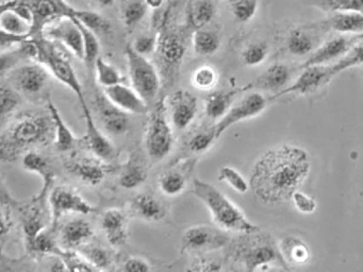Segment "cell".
<instances>
[{"instance_id":"6da1fadb","label":"cell","mask_w":363,"mask_h":272,"mask_svg":"<svg viewBox=\"0 0 363 272\" xmlns=\"http://www.w3.org/2000/svg\"><path fill=\"white\" fill-rule=\"evenodd\" d=\"M311 169L305 149L281 144L265 151L255 163L250 188L263 203L278 204L292 199Z\"/></svg>"},{"instance_id":"7a4b0ae2","label":"cell","mask_w":363,"mask_h":272,"mask_svg":"<svg viewBox=\"0 0 363 272\" xmlns=\"http://www.w3.org/2000/svg\"><path fill=\"white\" fill-rule=\"evenodd\" d=\"M233 248V261L247 271L269 269L271 267L291 270L284 261L279 244L269 232L261 230L252 233L243 234Z\"/></svg>"},{"instance_id":"3957f363","label":"cell","mask_w":363,"mask_h":272,"mask_svg":"<svg viewBox=\"0 0 363 272\" xmlns=\"http://www.w3.org/2000/svg\"><path fill=\"white\" fill-rule=\"evenodd\" d=\"M192 193L207 206L212 220L220 229L240 234L252 233L260 230L258 225L250 222L244 212L214 185L201 178H195Z\"/></svg>"},{"instance_id":"277c9868","label":"cell","mask_w":363,"mask_h":272,"mask_svg":"<svg viewBox=\"0 0 363 272\" xmlns=\"http://www.w3.org/2000/svg\"><path fill=\"white\" fill-rule=\"evenodd\" d=\"M55 131L52 117L28 114L18 117L1 138V159L12 161L25 148L43 144Z\"/></svg>"},{"instance_id":"5b68a950","label":"cell","mask_w":363,"mask_h":272,"mask_svg":"<svg viewBox=\"0 0 363 272\" xmlns=\"http://www.w3.org/2000/svg\"><path fill=\"white\" fill-rule=\"evenodd\" d=\"M167 118L164 100H160L150 113L145 132V148L148 157L158 162L167 157L173 149L174 136L171 123Z\"/></svg>"},{"instance_id":"8992f818","label":"cell","mask_w":363,"mask_h":272,"mask_svg":"<svg viewBox=\"0 0 363 272\" xmlns=\"http://www.w3.org/2000/svg\"><path fill=\"white\" fill-rule=\"evenodd\" d=\"M131 86L147 103L154 101L160 91V76L154 64L133 50L131 45L125 49Z\"/></svg>"},{"instance_id":"52a82bcc","label":"cell","mask_w":363,"mask_h":272,"mask_svg":"<svg viewBox=\"0 0 363 272\" xmlns=\"http://www.w3.org/2000/svg\"><path fill=\"white\" fill-rule=\"evenodd\" d=\"M38 46L40 49L39 60L52 72V76L60 81L65 86L69 87L79 101H84V95L82 83L78 79L75 69L72 66L71 62L65 59L61 53L50 42L52 40H38Z\"/></svg>"},{"instance_id":"ba28073f","label":"cell","mask_w":363,"mask_h":272,"mask_svg":"<svg viewBox=\"0 0 363 272\" xmlns=\"http://www.w3.org/2000/svg\"><path fill=\"white\" fill-rule=\"evenodd\" d=\"M229 244V236L220 227L196 225L188 227L182 234V252L203 254L220 250Z\"/></svg>"},{"instance_id":"9c48e42d","label":"cell","mask_w":363,"mask_h":272,"mask_svg":"<svg viewBox=\"0 0 363 272\" xmlns=\"http://www.w3.org/2000/svg\"><path fill=\"white\" fill-rule=\"evenodd\" d=\"M50 218L52 229H56L59 220L65 215L76 214L89 215L96 210V208L86 201L82 195L67 186H57L50 193Z\"/></svg>"},{"instance_id":"30bf717a","label":"cell","mask_w":363,"mask_h":272,"mask_svg":"<svg viewBox=\"0 0 363 272\" xmlns=\"http://www.w3.org/2000/svg\"><path fill=\"white\" fill-rule=\"evenodd\" d=\"M269 97H264L260 93H252L244 96L239 102L233 104L227 114L214 125L218 138L235 123L258 116L269 106Z\"/></svg>"},{"instance_id":"8fae6325","label":"cell","mask_w":363,"mask_h":272,"mask_svg":"<svg viewBox=\"0 0 363 272\" xmlns=\"http://www.w3.org/2000/svg\"><path fill=\"white\" fill-rule=\"evenodd\" d=\"M50 74L45 65L29 63L20 67L14 68L8 72L9 81L14 89L25 95H39L48 86Z\"/></svg>"},{"instance_id":"7c38bea8","label":"cell","mask_w":363,"mask_h":272,"mask_svg":"<svg viewBox=\"0 0 363 272\" xmlns=\"http://www.w3.org/2000/svg\"><path fill=\"white\" fill-rule=\"evenodd\" d=\"M45 36L48 40L65 45L78 59H84V35L75 19L69 15L60 18L58 23L48 26Z\"/></svg>"},{"instance_id":"4fadbf2b","label":"cell","mask_w":363,"mask_h":272,"mask_svg":"<svg viewBox=\"0 0 363 272\" xmlns=\"http://www.w3.org/2000/svg\"><path fill=\"white\" fill-rule=\"evenodd\" d=\"M331 80L329 74V66H310L303 68V72L299 74L298 78L295 80L293 84L289 85L286 89H282L279 93L269 97L271 102L275 101L282 96L290 95V94H310L315 91L316 89L327 84Z\"/></svg>"},{"instance_id":"5bb4252c","label":"cell","mask_w":363,"mask_h":272,"mask_svg":"<svg viewBox=\"0 0 363 272\" xmlns=\"http://www.w3.org/2000/svg\"><path fill=\"white\" fill-rule=\"evenodd\" d=\"M169 120L177 130H186L197 115V98L190 91H175L169 101Z\"/></svg>"},{"instance_id":"9a60e30c","label":"cell","mask_w":363,"mask_h":272,"mask_svg":"<svg viewBox=\"0 0 363 272\" xmlns=\"http://www.w3.org/2000/svg\"><path fill=\"white\" fill-rule=\"evenodd\" d=\"M196 159H189L175 164L159 176L158 186L167 197H177L184 191L189 176L194 169Z\"/></svg>"},{"instance_id":"2e32d148","label":"cell","mask_w":363,"mask_h":272,"mask_svg":"<svg viewBox=\"0 0 363 272\" xmlns=\"http://www.w3.org/2000/svg\"><path fill=\"white\" fill-rule=\"evenodd\" d=\"M80 104H82L84 121H86V134H84V140L86 147L91 152L94 153L99 159H111L114 154L113 144L97 127L86 100L80 101Z\"/></svg>"},{"instance_id":"e0dca14e","label":"cell","mask_w":363,"mask_h":272,"mask_svg":"<svg viewBox=\"0 0 363 272\" xmlns=\"http://www.w3.org/2000/svg\"><path fill=\"white\" fill-rule=\"evenodd\" d=\"M105 96L112 104L128 114L142 115L147 112L148 103L135 91L124 83L106 87Z\"/></svg>"},{"instance_id":"ac0fdd59","label":"cell","mask_w":363,"mask_h":272,"mask_svg":"<svg viewBox=\"0 0 363 272\" xmlns=\"http://www.w3.org/2000/svg\"><path fill=\"white\" fill-rule=\"evenodd\" d=\"M354 38L350 40L345 36L340 35L337 38H330L320 45L307 60L299 66L301 69L310 67V66L327 65L330 62L337 61L341 59L352 47V42Z\"/></svg>"},{"instance_id":"d6986e66","label":"cell","mask_w":363,"mask_h":272,"mask_svg":"<svg viewBox=\"0 0 363 272\" xmlns=\"http://www.w3.org/2000/svg\"><path fill=\"white\" fill-rule=\"evenodd\" d=\"M101 229L108 242L113 246H122L128 240V218L120 208H108L101 217Z\"/></svg>"},{"instance_id":"ffe728a7","label":"cell","mask_w":363,"mask_h":272,"mask_svg":"<svg viewBox=\"0 0 363 272\" xmlns=\"http://www.w3.org/2000/svg\"><path fill=\"white\" fill-rule=\"evenodd\" d=\"M130 214L135 218L148 222H158L165 218L167 208L162 201L152 193H140L129 203Z\"/></svg>"},{"instance_id":"44dd1931","label":"cell","mask_w":363,"mask_h":272,"mask_svg":"<svg viewBox=\"0 0 363 272\" xmlns=\"http://www.w3.org/2000/svg\"><path fill=\"white\" fill-rule=\"evenodd\" d=\"M292 76V69L286 64L276 63L269 66L256 80L247 84L248 89L275 91L276 94L286 89Z\"/></svg>"},{"instance_id":"7402d4cb","label":"cell","mask_w":363,"mask_h":272,"mask_svg":"<svg viewBox=\"0 0 363 272\" xmlns=\"http://www.w3.org/2000/svg\"><path fill=\"white\" fill-rule=\"evenodd\" d=\"M23 167L30 172H35L42 178V189L35 202L42 201L52 191L55 182V170L48 159L40 153L30 151L23 157Z\"/></svg>"},{"instance_id":"603a6c76","label":"cell","mask_w":363,"mask_h":272,"mask_svg":"<svg viewBox=\"0 0 363 272\" xmlns=\"http://www.w3.org/2000/svg\"><path fill=\"white\" fill-rule=\"evenodd\" d=\"M320 28L325 31L337 32L341 34L363 33V13L357 11L331 13L329 18L320 23Z\"/></svg>"},{"instance_id":"cb8c5ba5","label":"cell","mask_w":363,"mask_h":272,"mask_svg":"<svg viewBox=\"0 0 363 272\" xmlns=\"http://www.w3.org/2000/svg\"><path fill=\"white\" fill-rule=\"evenodd\" d=\"M250 91L247 84L228 91H216L207 96L205 100V113L213 120H220L233 106V100L239 94Z\"/></svg>"},{"instance_id":"d4e9b609","label":"cell","mask_w":363,"mask_h":272,"mask_svg":"<svg viewBox=\"0 0 363 272\" xmlns=\"http://www.w3.org/2000/svg\"><path fill=\"white\" fill-rule=\"evenodd\" d=\"M94 236L92 225L84 219L69 221L61 230V242L67 248H82Z\"/></svg>"},{"instance_id":"484cf974","label":"cell","mask_w":363,"mask_h":272,"mask_svg":"<svg viewBox=\"0 0 363 272\" xmlns=\"http://www.w3.org/2000/svg\"><path fill=\"white\" fill-rule=\"evenodd\" d=\"M318 47V38L310 28H296L289 33L286 49L294 57L311 55Z\"/></svg>"},{"instance_id":"4316f807","label":"cell","mask_w":363,"mask_h":272,"mask_svg":"<svg viewBox=\"0 0 363 272\" xmlns=\"http://www.w3.org/2000/svg\"><path fill=\"white\" fill-rule=\"evenodd\" d=\"M48 108L52 123H54L55 147L62 152L72 150L77 144V137L74 135L73 132L61 116L60 110H58L56 104L52 101L50 98H48Z\"/></svg>"},{"instance_id":"83f0119b","label":"cell","mask_w":363,"mask_h":272,"mask_svg":"<svg viewBox=\"0 0 363 272\" xmlns=\"http://www.w3.org/2000/svg\"><path fill=\"white\" fill-rule=\"evenodd\" d=\"M108 100V99H107ZM101 123L108 133L113 135H123L128 131V113L118 108L108 100L107 103H101L99 108Z\"/></svg>"},{"instance_id":"f1b7e54d","label":"cell","mask_w":363,"mask_h":272,"mask_svg":"<svg viewBox=\"0 0 363 272\" xmlns=\"http://www.w3.org/2000/svg\"><path fill=\"white\" fill-rule=\"evenodd\" d=\"M35 11V26H48V23L54 21L59 17L69 16L71 12V8L65 4V0H38L33 6Z\"/></svg>"},{"instance_id":"f546056e","label":"cell","mask_w":363,"mask_h":272,"mask_svg":"<svg viewBox=\"0 0 363 272\" xmlns=\"http://www.w3.org/2000/svg\"><path fill=\"white\" fill-rule=\"evenodd\" d=\"M69 170L76 178L93 186L101 184L106 174L105 167L101 163L89 159L73 162L69 164Z\"/></svg>"},{"instance_id":"4dcf8cb0","label":"cell","mask_w":363,"mask_h":272,"mask_svg":"<svg viewBox=\"0 0 363 272\" xmlns=\"http://www.w3.org/2000/svg\"><path fill=\"white\" fill-rule=\"evenodd\" d=\"M280 251L284 261L291 265H305L311 259V251L308 244L295 236L284 238L279 244Z\"/></svg>"},{"instance_id":"1f68e13d","label":"cell","mask_w":363,"mask_h":272,"mask_svg":"<svg viewBox=\"0 0 363 272\" xmlns=\"http://www.w3.org/2000/svg\"><path fill=\"white\" fill-rule=\"evenodd\" d=\"M147 170L144 167L143 164L139 162L137 157H130L121 169L118 174V184L123 188L131 191L141 186L147 180Z\"/></svg>"},{"instance_id":"d6a6232c","label":"cell","mask_w":363,"mask_h":272,"mask_svg":"<svg viewBox=\"0 0 363 272\" xmlns=\"http://www.w3.org/2000/svg\"><path fill=\"white\" fill-rule=\"evenodd\" d=\"M157 49L161 60L169 66L179 65L186 52L184 42L175 34H167L160 38Z\"/></svg>"},{"instance_id":"836d02e7","label":"cell","mask_w":363,"mask_h":272,"mask_svg":"<svg viewBox=\"0 0 363 272\" xmlns=\"http://www.w3.org/2000/svg\"><path fill=\"white\" fill-rule=\"evenodd\" d=\"M192 42L195 53L207 57V55H212L218 52L222 40H220V34L216 30L203 27L195 30L193 33Z\"/></svg>"},{"instance_id":"e575fe53","label":"cell","mask_w":363,"mask_h":272,"mask_svg":"<svg viewBox=\"0 0 363 272\" xmlns=\"http://www.w3.org/2000/svg\"><path fill=\"white\" fill-rule=\"evenodd\" d=\"M33 26L23 19L9 8H3L0 13V32L16 34L20 36H28L33 32Z\"/></svg>"},{"instance_id":"d590c367","label":"cell","mask_w":363,"mask_h":272,"mask_svg":"<svg viewBox=\"0 0 363 272\" xmlns=\"http://www.w3.org/2000/svg\"><path fill=\"white\" fill-rule=\"evenodd\" d=\"M216 15V6L211 0H194L189 10V18L195 30L207 27Z\"/></svg>"},{"instance_id":"8d00e7d4","label":"cell","mask_w":363,"mask_h":272,"mask_svg":"<svg viewBox=\"0 0 363 272\" xmlns=\"http://www.w3.org/2000/svg\"><path fill=\"white\" fill-rule=\"evenodd\" d=\"M23 232H24L25 244L27 250L30 252L33 242L40 233L45 229V223L42 220L41 212L39 208H33L29 212H25L23 217Z\"/></svg>"},{"instance_id":"74e56055","label":"cell","mask_w":363,"mask_h":272,"mask_svg":"<svg viewBox=\"0 0 363 272\" xmlns=\"http://www.w3.org/2000/svg\"><path fill=\"white\" fill-rule=\"evenodd\" d=\"M303 1L324 12L357 11V12L363 13V0H303Z\"/></svg>"},{"instance_id":"f35d334b","label":"cell","mask_w":363,"mask_h":272,"mask_svg":"<svg viewBox=\"0 0 363 272\" xmlns=\"http://www.w3.org/2000/svg\"><path fill=\"white\" fill-rule=\"evenodd\" d=\"M363 64V40L354 46L350 47V50L333 65L329 66V74L331 79L345 70Z\"/></svg>"},{"instance_id":"ab89813d","label":"cell","mask_w":363,"mask_h":272,"mask_svg":"<svg viewBox=\"0 0 363 272\" xmlns=\"http://www.w3.org/2000/svg\"><path fill=\"white\" fill-rule=\"evenodd\" d=\"M94 67L95 72H96L97 82L104 89L124 82V78H123L120 70L109 62L106 61L101 55L95 62Z\"/></svg>"},{"instance_id":"60d3db41","label":"cell","mask_w":363,"mask_h":272,"mask_svg":"<svg viewBox=\"0 0 363 272\" xmlns=\"http://www.w3.org/2000/svg\"><path fill=\"white\" fill-rule=\"evenodd\" d=\"M69 16H73L77 19L80 23L92 30L93 32H108L111 29V25L107 19L104 18L99 13L93 12V11L86 10H74L71 8Z\"/></svg>"},{"instance_id":"b9f144b4","label":"cell","mask_w":363,"mask_h":272,"mask_svg":"<svg viewBox=\"0 0 363 272\" xmlns=\"http://www.w3.org/2000/svg\"><path fill=\"white\" fill-rule=\"evenodd\" d=\"M148 6L144 0H128L123 6L122 17L127 28L139 25L147 14Z\"/></svg>"},{"instance_id":"7bdbcfd3","label":"cell","mask_w":363,"mask_h":272,"mask_svg":"<svg viewBox=\"0 0 363 272\" xmlns=\"http://www.w3.org/2000/svg\"><path fill=\"white\" fill-rule=\"evenodd\" d=\"M78 253H80L95 270L107 269L111 264V255L106 249L101 246H90L86 244L79 248Z\"/></svg>"},{"instance_id":"ee69618b","label":"cell","mask_w":363,"mask_h":272,"mask_svg":"<svg viewBox=\"0 0 363 272\" xmlns=\"http://www.w3.org/2000/svg\"><path fill=\"white\" fill-rule=\"evenodd\" d=\"M259 0H230V10L237 23H250L256 16Z\"/></svg>"},{"instance_id":"f6af8a7d","label":"cell","mask_w":363,"mask_h":272,"mask_svg":"<svg viewBox=\"0 0 363 272\" xmlns=\"http://www.w3.org/2000/svg\"><path fill=\"white\" fill-rule=\"evenodd\" d=\"M75 21L77 23V25L79 26L80 30H82V35H84V61L88 64V66H93V67H94L95 62L99 59V51H101V45H99V38H97L96 34H95V32H93L92 30L84 27L82 23H80L79 21H77V19H75Z\"/></svg>"},{"instance_id":"bcb514c9","label":"cell","mask_w":363,"mask_h":272,"mask_svg":"<svg viewBox=\"0 0 363 272\" xmlns=\"http://www.w3.org/2000/svg\"><path fill=\"white\" fill-rule=\"evenodd\" d=\"M192 84L201 91L213 89L218 80V72L211 65H201L192 74Z\"/></svg>"},{"instance_id":"7dc6e473","label":"cell","mask_w":363,"mask_h":272,"mask_svg":"<svg viewBox=\"0 0 363 272\" xmlns=\"http://www.w3.org/2000/svg\"><path fill=\"white\" fill-rule=\"evenodd\" d=\"M269 45L264 42H255L248 45L242 52V61L246 66L256 67L261 65L269 57Z\"/></svg>"},{"instance_id":"c3c4849f","label":"cell","mask_w":363,"mask_h":272,"mask_svg":"<svg viewBox=\"0 0 363 272\" xmlns=\"http://www.w3.org/2000/svg\"><path fill=\"white\" fill-rule=\"evenodd\" d=\"M218 180L227 183L233 191L239 193H247L250 184L235 168L223 166L218 171Z\"/></svg>"},{"instance_id":"681fc988","label":"cell","mask_w":363,"mask_h":272,"mask_svg":"<svg viewBox=\"0 0 363 272\" xmlns=\"http://www.w3.org/2000/svg\"><path fill=\"white\" fill-rule=\"evenodd\" d=\"M216 140L218 138L216 136V128L211 127L210 129L203 130L195 134L189 142V149L193 153H203L214 144Z\"/></svg>"},{"instance_id":"f907efd6","label":"cell","mask_w":363,"mask_h":272,"mask_svg":"<svg viewBox=\"0 0 363 272\" xmlns=\"http://www.w3.org/2000/svg\"><path fill=\"white\" fill-rule=\"evenodd\" d=\"M0 99H1L0 101H1V116L3 117L13 112L21 102L20 96L16 93V89L6 86L5 84L1 86Z\"/></svg>"},{"instance_id":"816d5d0a","label":"cell","mask_w":363,"mask_h":272,"mask_svg":"<svg viewBox=\"0 0 363 272\" xmlns=\"http://www.w3.org/2000/svg\"><path fill=\"white\" fill-rule=\"evenodd\" d=\"M158 42L159 40L156 36L143 34V35L138 36L135 38L131 47L135 52L144 55V57H147L156 50L157 47H158Z\"/></svg>"},{"instance_id":"f5cc1de1","label":"cell","mask_w":363,"mask_h":272,"mask_svg":"<svg viewBox=\"0 0 363 272\" xmlns=\"http://www.w3.org/2000/svg\"><path fill=\"white\" fill-rule=\"evenodd\" d=\"M293 202L295 208L301 214L310 215L313 214L318 208V203L311 196L303 193V191H296L292 196Z\"/></svg>"},{"instance_id":"db71d44e","label":"cell","mask_w":363,"mask_h":272,"mask_svg":"<svg viewBox=\"0 0 363 272\" xmlns=\"http://www.w3.org/2000/svg\"><path fill=\"white\" fill-rule=\"evenodd\" d=\"M152 266L143 257L129 256L123 264L122 270L129 272H146L152 270Z\"/></svg>"},{"instance_id":"11a10c76","label":"cell","mask_w":363,"mask_h":272,"mask_svg":"<svg viewBox=\"0 0 363 272\" xmlns=\"http://www.w3.org/2000/svg\"><path fill=\"white\" fill-rule=\"evenodd\" d=\"M3 8H9L13 10L16 14L20 15L23 19L28 21L31 25H35V11L33 8L29 6L28 4H18V1L13 2V4H8V6H3Z\"/></svg>"},{"instance_id":"9f6ffc18","label":"cell","mask_w":363,"mask_h":272,"mask_svg":"<svg viewBox=\"0 0 363 272\" xmlns=\"http://www.w3.org/2000/svg\"><path fill=\"white\" fill-rule=\"evenodd\" d=\"M222 269L220 264L216 261H201L199 263L194 264V267L191 268V270H197V271H218Z\"/></svg>"},{"instance_id":"6f0895ef","label":"cell","mask_w":363,"mask_h":272,"mask_svg":"<svg viewBox=\"0 0 363 272\" xmlns=\"http://www.w3.org/2000/svg\"><path fill=\"white\" fill-rule=\"evenodd\" d=\"M144 1L148 8H152V10H158L164 4V0H144Z\"/></svg>"},{"instance_id":"680465c9","label":"cell","mask_w":363,"mask_h":272,"mask_svg":"<svg viewBox=\"0 0 363 272\" xmlns=\"http://www.w3.org/2000/svg\"><path fill=\"white\" fill-rule=\"evenodd\" d=\"M101 6H105V8H109V6H112L116 2V0H96Z\"/></svg>"},{"instance_id":"91938a15","label":"cell","mask_w":363,"mask_h":272,"mask_svg":"<svg viewBox=\"0 0 363 272\" xmlns=\"http://www.w3.org/2000/svg\"><path fill=\"white\" fill-rule=\"evenodd\" d=\"M16 1H18V0H0V2H1V6H8V4H11Z\"/></svg>"},{"instance_id":"94428289","label":"cell","mask_w":363,"mask_h":272,"mask_svg":"<svg viewBox=\"0 0 363 272\" xmlns=\"http://www.w3.org/2000/svg\"><path fill=\"white\" fill-rule=\"evenodd\" d=\"M363 40V33L358 34V35L354 36V40Z\"/></svg>"},{"instance_id":"6125c7cd","label":"cell","mask_w":363,"mask_h":272,"mask_svg":"<svg viewBox=\"0 0 363 272\" xmlns=\"http://www.w3.org/2000/svg\"><path fill=\"white\" fill-rule=\"evenodd\" d=\"M65 1H69V0H65Z\"/></svg>"}]
</instances>
